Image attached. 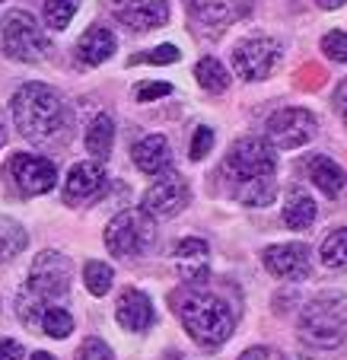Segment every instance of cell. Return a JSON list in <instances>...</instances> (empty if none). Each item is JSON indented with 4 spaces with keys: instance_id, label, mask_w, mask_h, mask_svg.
<instances>
[{
    "instance_id": "37",
    "label": "cell",
    "mask_w": 347,
    "mask_h": 360,
    "mask_svg": "<svg viewBox=\"0 0 347 360\" xmlns=\"http://www.w3.org/2000/svg\"><path fill=\"white\" fill-rule=\"evenodd\" d=\"M332 102H334V109H338V112L347 109V80L341 83L338 89H334V99H332Z\"/></svg>"
},
{
    "instance_id": "17",
    "label": "cell",
    "mask_w": 347,
    "mask_h": 360,
    "mask_svg": "<svg viewBox=\"0 0 347 360\" xmlns=\"http://www.w3.org/2000/svg\"><path fill=\"white\" fill-rule=\"evenodd\" d=\"M115 319L124 332H147V328L153 326V319H157V313H153L150 297L143 290H134V287H131V290H124L122 297H118Z\"/></svg>"
},
{
    "instance_id": "8",
    "label": "cell",
    "mask_w": 347,
    "mask_h": 360,
    "mask_svg": "<svg viewBox=\"0 0 347 360\" xmlns=\"http://www.w3.org/2000/svg\"><path fill=\"white\" fill-rule=\"evenodd\" d=\"M280 41L268 39V35H255V39H245L233 48V68L242 80H268L271 70L280 64Z\"/></svg>"
},
{
    "instance_id": "38",
    "label": "cell",
    "mask_w": 347,
    "mask_h": 360,
    "mask_svg": "<svg viewBox=\"0 0 347 360\" xmlns=\"http://www.w3.org/2000/svg\"><path fill=\"white\" fill-rule=\"evenodd\" d=\"M315 4H319L322 10H338V7H344L347 0H315Z\"/></svg>"
},
{
    "instance_id": "21",
    "label": "cell",
    "mask_w": 347,
    "mask_h": 360,
    "mask_svg": "<svg viewBox=\"0 0 347 360\" xmlns=\"http://www.w3.org/2000/svg\"><path fill=\"white\" fill-rule=\"evenodd\" d=\"M315 217H319L315 201L306 195V191L293 188L290 195H287V204H284V224L290 226V230H309V226L315 224Z\"/></svg>"
},
{
    "instance_id": "40",
    "label": "cell",
    "mask_w": 347,
    "mask_h": 360,
    "mask_svg": "<svg viewBox=\"0 0 347 360\" xmlns=\"http://www.w3.org/2000/svg\"><path fill=\"white\" fill-rule=\"evenodd\" d=\"M4 137H7V134H4V124H0V147H4Z\"/></svg>"
},
{
    "instance_id": "13",
    "label": "cell",
    "mask_w": 347,
    "mask_h": 360,
    "mask_svg": "<svg viewBox=\"0 0 347 360\" xmlns=\"http://www.w3.org/2000/svg\"><path fill=\"white\" fill-rule=\"evenodd\" d=\"M105 188H109V176H105L103 163L86 160V163L70 166L67 179H64V201L74 204V207H77V204L99 201Z\"/></svg>"
},
{
    "instance_id": "26",
    "label": "cell",
    "mask_w": 347,
    "mask_h": 360,
    "mask_svg": "<svg viewBox=\"0 0 347 360\" xmlns=\"http://www.w3.org/2000/svg\"><path fill=\"white\" fill-rule=\"evenodd\" d=\"M39 328L48 335V338L61 341L74 332V316H70L64 306H48L45 313H41V319H39Z\"/></svg>"
},
{
    "instance_id": "15",
    "label": "cell",
    "mask_w": 347,
    "mask_h": 360,
    "mask_svg": "<svg viewBox=\"0 0 347 360\" xmlns=\"http://www.w3.org/2000/svg\"><path fill=\"white\" fill-rule=\"evenodd\" d=\"M233 16H236L233 0H188L191 29L201 39H220L233 22Z\"/></svg>"
},
{
    "instance_id": "3",
    "label": "cell",
    "mask_w": 347,
    "mask_h": 360,
    "mask_svg": "<svg viewBox=\"0 0 347 360\" xmlns=\"http://www.w3.org/2000/svg\"><path fill=\"white\" fill-rule=\"evenodd\" d=\"M172 309L182 319L185 332L191 335V341H197L201 347H220L230 341L233 328H236V316L233 309L217 297L207 293L201 287H182L172 293Z\"/></svg>"
},
{
    "instance_id": "4",
    "label": "cell",
    "mask_w": 347,
    "mask_h": 360,
    "mask_svg": "<svg viewBox=\"0 0 347 360\" xmlns=\"http://www.w3.org/2000/svg\"><path fill=\"white\" fill-rule=\"evenodd\" d=\"M157 243V224L143 207H128L115 214L105 226V249L118 259H137L147 255Z\"/></svg>"
},
{
    "instance_id": "5",
    "label": "cell",
    "mask_w": 347,
    "mask_h": 360,
    "mask_svg": "<svg viewBox=\"0 0 347 360\" xmlns=\"http://www.w3.org/2000/svg\"><path fill=\"white\" fill-rule=\"evenodd\" d=\"M300 335L315 347H338L347 335V303L341 297H315L300 313Z\"/></svg>"
},
{
    "instance_id": "39",
    "label": "cell",
    "mask_w": 347,
    "mask_h": 360,
    "mask_svg": "<svg viewBox=\"0 0 347 360\" xmlns=\"http://www.w3.org/2000/svg\"><path fill=\"white\" fill-rule=\"evenodd\" d=\"M29 360H55V357H51V354H48V351H35Z\"/></svg>"
},
{
    "instance_id": "34",
    "label": "cell",
    "mask_w": 347,
    "mask_h": 360,
    "mask_svg": "<svg viewBox=\"0 0 347 360\" xmlns=\"http://www.w3.org/2000/svg\"><path fill=\"white\" fill-rule=\"evenodd\" d=\"M296 83H300L303 89H315V86H322V83H325V70L315 68V64H309V68H303V70H300Z\"/></svg>"
},
{
    "instance_id": "31",
    "label": "cell",
    "mask_w": 347,
    "mask_h": 360,
    "mask_svg": "<svg viewBox=\"0 0 347 360\" xmlns=\"http://www.w3.org/2000/svg\"><path fill=\"white\" fill-rule=\"evenodd\" d=\"M77 360H115V351L103 338H86L77 351Z\"/></svg>"
},
{
    "instance_id": "30",
    "label": "cell",
    "mask_w": 347,
    "mask_h": 360,
    "mask_svg": "<svg viewBox=\"0 0 347 360\" xmlns=\"http://www.w3.org/2000/svg\"><path fill=\"white\" fill-rule=\"evenodd\" d=\"M322 51H325V58H332V61L347 64V32H341V29L328 32L325 39H322Z\"/></svg>"
},
{
    "instance_id": "1",
    "label": "cell",
    "mask_w": 347,
    "mask_h": 360,
    "mask_svg": "<svg viewBox=\"0 0 347 360\" xmlns=\"http://www.w3.org/2000/svg\"><path fill=\"white\" fill-rule=\"evenodd\" d=\"M277 157L268 141L261 137H242L230 147L220 166L223 188L233 201L245 207H265L277 195Z\"/></svg>"
},
{
    "instance_id": "6",
    "label": "cell",
    "mask_w": 347,
    "mask_h": 360,
    "mask_svg": "<svg viewBox=\"0 0 347 360\" xmlns=\"http://www.w3.org/2000/svg\"><path fill=\"white\" fill-rule=\"evenodd\" d=\"M51 41H48L45 29L35 22L32 13L26 10H13L4 16V55L10 61L20 64H39L48 58Z\"/></svg>"
},
{
    "instance_id": "2",
    "label": "cell",
    "mask_w": 347,
    "mask_h": 360,
    "mask_svg": "<svg viewBox=\"0 0 347 360\" xmlns=\"http://www.w3.org/2000/svg\"><path fill=\"white\" fill-rule=\"evenodd\" d=\"M13 122L26 141L39 147H64L74 137V109L61 93L48 83H22L10 102Z\"/></svg>"
},
{
    "instance_id": "24",
    "label": "cell",
    "mask_w": 347,
    "mask_h": 360,
    "mask_svg": "<svg viewBox=\"0 0 347 360\" xmlns=\"http://www.w3.org/2000/svg\"><path fill=\"white\" fill-rule=\"evenodd\" d=\"M319 259L325 268H332V271H344L347 268V230L341 226V230H332L325 236V243H322L319 249Z\"/></svg>"
},
{
    "instance_id": "32",
    "label": "cell",
    "mask_w": 347,
    "mask_h": 360,
    "mask_svg": "<svg viewBox=\"0 0 347 360\" xmlns=\"http://www.w3.org/2000/svg\"><path fill=\"white\" fill-rule=\"evenodd\" d=\"M211 147H214V128L201 124V128L195 131V137H191V153H188V157L197 163V160H204L207 153H211Z\"/></svg>"
},
{
    "instance_id": "29",
    "label": "cell",
    "mask_w": 347,
    "mask_h": 360,
    "mask_svg": "<svg viewBox=\"0 0 347 360\" xmlns=\"http://www.w3.org/2000/svg\"><path fill=\"white\" fill-rule=\"evenodd\" d=\"M178 58H182V51L176 45H157L143 55H131L128 64H176Z\"/></svg>"
},
{
    "instance_id": "33",
    "label": "cell",
    "mask_w": 347,
    "mask_h": 360,
    "mask_svg": "<svg viewBox=\"0 0 347 360\" xmlns=\"http://www.w3.org/2000/svg\"><path fill=\"white\" fill-rule=\"evenodd\" d=\"M172 86L169 83H140V86L134 89L137 102H153V99H163V96H169Z\"/></svg>"
},
{
    "instance_id": "23",
    "label": "cell",
    "mask_w": 347,
    "mask_h": 360,
    "mask_svg": "<svg viewBox=\"0 0 347 360\" xmlns=\"http://www.w3.org/2000/svg\"><path fill=\"white\" fill-rule=\"evenodd\" d=\"M195 77L201 83V89H207V93H226L230 89V70L217 58H201L195 68Z\"/></svg>"
},
{
    "instance_id": "7",
    "label": "cell",
    "mask_w": 347,
    "mask_h": 360,
    "mask_svg": "<svg viewBox=\"0 0 347 360\" xmlns=\"http://www.w3.org/2000/svg\"><path fill=\"white\" fill-rule=\"evenodd\" d=\"M70 278H74V265H70L67 255L61 252H39L29 268V281H26V290L32 293L35 300L41 303H61L64 297L70 293Z\"/></svg>"
},
{
    "instance_id": "20",
    "label": "cell",
    "mask_w": 347,
    "mask_h": 360,
    "mask_svg": "<svg viewBox=\"0 0 347 360\" xmlns=\"http://www.w3.org/2000/svg\"><path fill=\"white\" fill-rule=\"evenodd\" d=\"M306 176H309V182L328 198H338L341 191L347 188V172L341 169L334 160L322 157V153H315V157L306 160Z\"/></svg>"
},
{
    "instance_id": "10",
    "label": "cell",
    "mask_w": 347,
    "mask_h": 360,
    "mask_svg": "<svg viewBox=\"0 0 347 360\" xmlns=\"http://www.w3.org/2000/svg\"><path fill=\"white\" fill-rule=\"evenodd\" d=\"M319 134V118L306 109H280L268 118V141L277 150H296Z\"/></svg>"
},
{
    "instance_id": "27",
    "label": "cell",
    "mask_w": 347,
    "mask_h": 360,
    "mask_svg": "<svg viewBox=\"0 0 347 360\" xmlns=\"http://www.w3.org/2000/svg\"><path fill=\"white\" fill-rule=\"evenodd\" d=\"M112 281H115V271L105 262H86L83 265V284L93 297H105L112 290Z\"/></svg>"
},
{
    "instance_id": "14",
    "label": "cell",
    "mask_w": 347,
    "mask_h": 360,
    "mask_svg": "<svg viewBox=\"0 0 347 360\" xmlns=\"http://www.w3.org/2000/svg\"><path fill=\"white\" fill-rule=\"evenodd\" d=\"M265 268L280 281H303L309 274V245L306 243H277L261 255Z\"/></svg>"
},
{
    "instance_id": "41",
    "label": "cell",
    "mask_w": 347,
    "mask_h": 360,
    "mask_svg": "<svg viewBox=\"0 0 347 360\" xmlns=\"http://www.w3.org/2000/svg\"><path fill=\"white\" fill-rule=\"evenodd\" d=\"M341 115H344V122H347V109H344V112H341Z\"/></svg>"
},
{
    "instance_id": "11",
    "label": "cell",
    "mask_w": 347,
    "mask_h": 360,
    "mask_svg": "<svg viewBox=\"0 0 347 360\" xmlns=\"http://www.w3.org/2000/svg\"><path fill=\"white\" fill-rule=\"evenodd\" d=\"M103 4L131 32H150L169 22V0H103Z\"/></svg>"
},
{
    "instance_id": "16",
    "label": "cell",
    "mask_w": 347,
    "mask_h": 360,
    "mask_svg": "<svg viewBox=\"0 0 347 360\" xmlns=\"http://www.w3.org/2000/svg\"><path fill=\"white\" fill-rule=\"evenodd\" d=\"M176 271L185 284L201 287L207 278H211V249H207L204 239L188 236L176 245Z\"/></svg>"
},
{
    "instance_id": "18",
    "label": "cell",
    "mask_w": 347,
    "mask_h": 360,
    "mask_svg": "<svg viewBox=\"0 0 347 360\" xmlns=\"http://www.w3.org/2000/svg\"><path fill=\"white\" fill-rule=\"evenodd\" d=\"M131 160H134V166L140 172H147V176H163L172 166V147L163 134H147L143 141L134 143Z\"/></svg>"
},
{
    "instance_id": "25",
    "label": "cell",
    "mask_w": 347,
    "mask_h": 360,
    "mask_svg": "<svg viewBox=\"0 0 347 360\" xmlns=\"http://www.w3.org/2000/svg\"><path fill=\"white\" fill-rule=\"evenodd\" d=\"M26 243H29V236L16 220L0 217V262L16 259V255L26 249Z\"/></svg>"
},
{
    "instance_id": "35",
    "label": "cell",
    "mask_w": 347,
    "mask_h": 360,
    "mask_svg": "<svg viewBox=\"0 0 347 360\" xmlns=\"http://www.w3.org/2000/svg\"><path fill=\"white\" fill-rule=\"evenodd\" d=\"M239 360H284L277 351H271V347H249V351L239 354Z\"/></svg>"
},
{
    "instance_id": "22",
    "label": "cell",
    "mask_w": 347,
    "mask_h": 360,
    "mask_svg": "<svg viewBox=\"0 0 347 360\" xmlns=\"http://www.w3.org/2000/svg\"><path fill=\"white\" fill-rule=\"evenodd\" d=\"M112 147H115V122L109 115H96L86 128V150L96 160H109Z\"/></svg>"
},
{
    "instance_id": "28",
    "label": "cell",
    "mask_w": 347,
    "mask_h": 360,
    "mask_svg": "<svg viewBox=\"0 0 347 360\" xmlns=\"http://www.w3.org/2000/svg\"><path fill=\"white\" fill-rule=\"evenodd\" d=\"M77 10H80V0H45V26L61 32L70 26Z\"/></svg>"
},
{
    "instance_id": "36",
    "label": "cell",
    "mask_w": 347,
    "mask_h": 360,
    "mask_svg": "<svg viewBox=\"0 0 347 360\" xmlns=\"http://www.w3.org/2000/svg\"><path fill=\"white\" fill-rule=\"evenodd\" d=\"M0 360H22V345L10 338H0Z\"/></svg>"
},
{
    "instance_id": "19",
    "label": "cell",
    "mask_w": 347,
    "mask_h": 360,
    "mask_svg": "<svg viewBox=\"0 0 347 360\" xmlns=\"http://www.w3.org/2000/svg\"><path fill=\"white\" fill-rule=\"evenodd\" d=\"M115 32L109 26H89L77 41V61L86 68H99L115 55Z\"/></svg>"
},
{
    "instance_id": "9",
    "label": "cell",
    "mask_w": 347,
    "mask_h": 360,
    "mask_svg": "<svg viewBox=\"0 0 347 360\" xmlns=\"http://www.w3.org/2000/svg\"><path fill=\"white\" fill-rule=\"evenodd\" d=\"M7 176L20 195L35 198V195H45V191L55 188L58 166L48 157H39V153H13L7 163Z\"/></svg>"
},
{
    "instance_id": "12",
    "label": "cell",
    "mask_w": 347,
    "mask_h": 360,
    "mask_svg": "<svg viewBox=\"0 0 347 360\" xmlns=\"http://www.w3.org/2000/svg\"><path fill=\"white\" fill-rule=\"evenodd\" d=\"M188 201H191L188 182L182 176H176V172H166L163 179H157L150 188L143 191L140 207L150 217H176V214H182L188 207Z\"/></svg>"
}]
</instances>
